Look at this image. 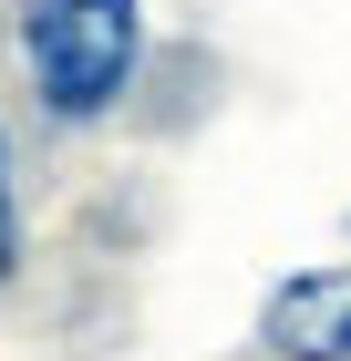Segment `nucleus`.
Returning <instances> with one entry per match:
<instances>
[{
	"label": "nucleus",
	"instance_id": "1",
	"mask_svg": "<svg viewBox=\"0 0 351 361\" xmlns=\"http://www.w3.org/2000/svg\"><path fill=\"white\" fill-rule=\"evenodd\" d=\"M135 62H145V0H21V73L42 114L62 124L114 114Z\"/></svg>",
	"mask_w": 351,
	"mask_h": 361
},
{
	"label": "nucleus",
	"instance_id": "2",
	"mask_svg": "<svg viewBox=\"0 0 351 361\" xmlns=\"http://www.w3.org/2000/svg\"><path fill=\"white\" fill-rule=\"evenodd\" d=\"M258 351L269 361H351V269H299L258 310Z\"/></svg>",
	"mask_w": 351,
	"mask_h": 361
},
{
	"label": "nucleus",
	"instance_id": "3",
	"mask_svg": "<svg viewBox=\"0 0 351 361\" xmlns=\"http://www.w3.org/2000/svg\"><path fill=\"white\" fill-rule=\"evenodd\" d=\"M0 258H21V227H11V166H0Z\"/></svg>",
	"mask_w": 351,
	"mask_h": 361
},
{
	"label": "nucleus",
	"instance_id": "4",
	"mask_svg": "<svg viewBox=\"0 0 351 361\" xmlns=\"http://www.w3.org/2000/svg\"><path fill=\"white\" fill-rule=\"evenodd\" d=\"M0 279H11V258H0Z\"/></svg>",
	"mask_w": 351,
	"mask_h": 361
}]
</instances>
